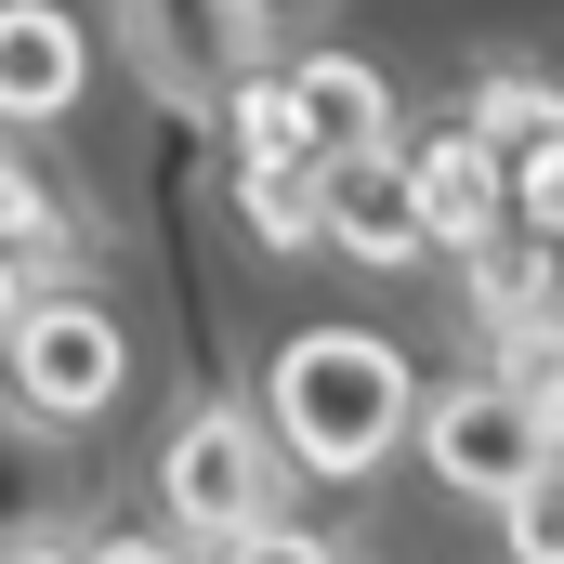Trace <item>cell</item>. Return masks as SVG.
Returning a JSON list of instances; mask_svg holds the SVG:
<instances>
[{
	"mask_svg": "<svg viewBox=\"0 0 564 564\" xmlns=\"http://www.w3.org/2000/svg\"><path fill=\"white\" fill-rule=\"evenodd\" d=\"M421 381H408V355L381 341V328H302L276 341V368H263V421L302 473H328V486H355V473H381L394 459V433H421Z\"/></svg>",
	"mask_w": 564,
	"mask_h": 564,
	"instance_id": "1",
	"label": "cell"
},
{
	"mask_svg": "<svg viewBox=\"0 0 564 564\" xmlns=\"http://www.w3.org/2000/svg\"><path fill=\"white\" fill-rule=\"evenodd\" d=\"M421 459L459 486V499L512 512L525 486L564 473V408L539 394V381H512V368H473V381H446V394L421 408Z\"/></svg>",
	"mask_w": 564,
	"mask_h": 564,
	"instance_id": "2",
	"label": "cell"
},
{
	"mask_svg": "<svg viewBox=\"0 0 564 564\" xmlns=\"http://www.w3.org/2000/svg\"><path fill=\"white\" fill-rule=\"evenodd\" d=\"M119 381H132V341L93 289H13V408H26V433L106 421Z\"/></svg>",
	"mask_w": 564,
	"mask_h": 564,
	"instance_id": "3",
	"label": "cell"
},
{
	"mask_svg": "<svg viewBox=\"0 0 564 564\" xmlns=\"http://www.w3.org/2000/svg\"><path fill=\"white\" fill-rule=\"evenodd\" d=\"M158 499L197 552H237L250 525H276V421L250 408H184L158 446Z\"/></svg>",
	"mask_w": 564,
	"mask_h": 564,
	"instance_id": "4",
	"label": "cell"
},
{
	"mask_svg": "<svg viewBox=\"0 0 564 564\" xmlns=\"http://www.w3.org/2000/svg\"><path fill=\"white\" fill-rule=\"evenodd\" d=\"M263 13L276 0H119V40H132L144 93L158 106H237L263 79Z\"/></svg>",
	"mask_w": 564,
	"mask_h": 564,
	"instance_id": "5",
	"label": "cell"
},
{
	"mask_svg": "<svg viewBox=\"0 0 564 564\" xmlns=\"http://www.w3.org/2000/svg\"><path fill=\"white\" fill-rule=\"evenodd\" d=\"M328 250H355V263H421V250H433V210H421L408 144L328 158Z\"/></svg>",
	"mask_w": 564,
	"mask_h": 564,
	"instance_id": "6",
	"label": "cell"
},
{
	"mask_svg": "<svg viewBox=\"0 0 564 564\" xmlns=\"http://www.w3.org/2000/svg\"><path fill=\"white\" fill-rule=\"evenodd\" d=\"M408 171H421L433 250H459V263L499 250V224H512V158L473 132V119H459V132H421V144H408Z\"/></svg>",
	"mask_w": 564,
	"mask_h": 564,
	"instance_id": "7",
	"label": "cell"
},
{
	"mask_svg": "<svg viewBox=\"0 0 564 564\" xmlns=\"http://www.w3.org/2000/svg\"><path fill=\"white\" fill-rule=\"evenodd\" d=\"M79 79H93L79 13H66V0H13V13H0V106L40 132V119H66V106H79Z\"/></svg>",
	"mask_w": 564,
	"mask_h": 564,
	"instance_id": "8",
	"label": "cell"
},
{
	"mask_svg": "<svg viewBox=\"0 0 564 564\" xmlns=\"http://www.w3.org/2000/svg\"><path fill=\"white\" fill-rule=\"evenodd\" d=\"M302 79V119H315V158H368V144H394V93L355 66V53H302L289 66Z\"/></svg>",
	"mask_w": 564,
	"mask_h": 564,
	"instance_id": "9",
	"label": "cell"
},
{
	"mask_svg": "<svg viewBox=\"0 0 564 564\" xmlns=\"http://www.w3.org/2000/svg\"><path fill=\"white\" fill-rule=\"evenodd\" d=\"M237 171H328V158H315V119H302V79L263 66V79L237 93Z\"/></svg>",
	"mask_w": 564,
	"mask_h": 564,
	"instance_id": "10",
	"label": "cell"
},
{
	"mask_svg": "<svg viewBox=\"0 0 564 564\" xmlns=\"http://www.w3.org/2000/svg\"><path fill=\"white\" fill-rule=\"evenodd\" d=\"M237 224L263 250H328V171H237Z\"/></svg>",
	"mask_w": 564,
	"mask_h": 564,
	"instance_id": "11",
	"label": "cell"
},
{
	"mask_svg": "<svg viewBox=\"0 0 564 564\" xmlns=\"http://www.w3.org/2000/svg\"><path fill=\"white\" fill-rule=\"evenodd\" d=\"M0 224H13V289H53L40 263L66 250V197H53L40 171H0Z\"/></svg>",
	"mask_w": 564,
	"mask_h": 564,
	"instance_id": "12",
	"label": "cell"
},
{
	"mask_svg": "<svg viewBox=\"0 0 564 564\" xmlns=\"http://www.w3.org/2000/svg\"><path fill=\"white\" fill-rule=\"evenodd\" d=\"M473 132L499 144V158H525V144L564 132V93H552V79H486V93H473Z\"/></svg>",
	"mask_w": 564,
	"mask_h": 564,
	"instance_id": "13",
	"label": "cell"
},
{
	"mask_svg": "<svg viewBox=\"0 0 564 564\" xmlns=\"http://www.w3.org/2000/svg\"><path fill=\"white\" fill-rule=\"evenodd\" d=\"M512 224H525L539 250H564V132L512 158Z\"/></svg>",
	"mask_w": 564,
	"mask_h": 564,
	"instance_id": "14",
	"label": "cell"
},
{
	"mask_svg": "<svg viewBox=\"0 0 564 564\" xmlns=\"http://www.w3.org/2000/svg\"><path fill=\"white\" fill-rule=\"evenodd\" d=\"M499 539H512V564H564V473H552V486H525V499L499 512Z\"/></svg>",
	"mask_w": 564,
	"mask_h": 564,
	"instance_id": "15",
	"label": "cell"
},
{
	"mask_svg": "<svg viewBox=\"0 0 564 564\" xmlns=\"http://www.w3.org/2000/svg\"><path fill=\"white\" fill-rule=\"evenodd\" d=\"M224 564H341V552H328L315 525H250V539H237Z\"/></svg>",
	"mask_w": 564,
	"mask_h": 564,
	"instance_id": "16",
	"label": "cell"
},
{
	"mask_svg": "<svg viewBox=\"0 0 564 564\" xmlns=\"http://www.w3.org/2000/svg\"><path fill=\"white\" fill-rule=\"evenodd\" d=\"M93 564H197V539H144L132 525V539H93Z\"/></svg>",
	"mask_w": 564,
	"mask_h": 564,
	"instance_id": "17",
	"label": "cell"
},
{
	"mask_svg": "<svg viewBox=\"0 0 564 564\" xmlns=\"http://www.w3.org/2000/svg\"><path fill=\"white\" fill-rule=\"evenodd\" d=\"M0 564H93V552H79L66 525H13V552H0Z\"/></svg>",
	"mask_w": 564,
	"mask_h": 564,
	"instance_id": "18",
	"label": "cell"
},
{
	"mask_svg": "<svg viewBox=\"0 0 564 564\" xmlns=\"http://www.w3.org/2000/svg\"><path fill=\"white\" fill-rule=\"evenodd\" d=\"M512 381H539V394H552V408H564V328H552V341H539V355H512Z\"/></svg>",
	"mask_w": 564,
	"mask_h": 564,
	"instance_id": "19",
	"label": "cell"
}]
</instances>
